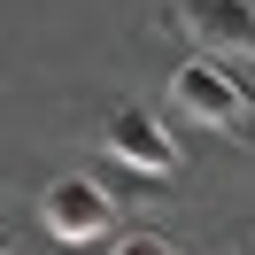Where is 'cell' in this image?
<instances>
[{
  "mask_svg": "<svg viewBox=\"0 0 255 255\" xmlns=\"http://www.w3.org/2000/svg\"><path fill=\"white\" fill-rule=\"evenodd\" d=\"M101 162H116V170H131V178H170L178 170V139H170V124H162L155 109L124 101V109H109V124H101Z\"/></svg>",
  "mask_w": 255,
  "mask_h": 255,
  "instance_id": "1",
  "label": "cell"
},
{
  "mask_svg": "<svg viewBox=\"0 0 255 255\" xmlns=\"http://www.w3.org/2000/svg\"><path fill=\"white\" fill-rule=\"evenodd\" d=\"M39 224H47L62 248H93V240H109L116 201L93 186V178H54V186L39 193Z\"/></svg>",
  "mask_w": 255,
  "mask_h": 255,
  "instance_id": "2",
  "label": "cell"
},
{
  "mask_svg": "<svg viewBox=\"0 0 255 255\" xmlns=\"http://www.w3.org/2000/svg\"><path fill=\"white\" fill-rule=\"evenodd\" d=\"M170 101L193 116V124H217V131H232L240 116H248V93H240V78L217 62V54H193V62H178Z\"/></svg>",
  "mask_w": 255,
  "mask_h": 255,
  "instance_id": "3",
  "label": "cell"
},
{
  "mask_svg": "<svg viewBox=\"0 0 255 255\" xmlns=\"http://www.w3.org/2000/svg\"><path fill=\"white\" fill-rule=\"evenodd\" d=\"M178 23H186V39L201 54H217V62H248L255 54V0H186Z\"/></svg>",
  "mask_w": 255,
  "mask_h": 255,
  "instance_id": "4",
  "label": "cell"
},
{
  "mask_svg": "<svg viewBox=\"0 0 255 255\" xmlns=\"http://www.w3.org/2000/svg\"><path fill=\"white\" fill-rule=\"evenodd\" d=\"M116 255H178V248H170L162 232H124V240H116Z\"/></svg>",
  "mask_w": 255,
  "mask_h": 255,
  "instance_id": "5",
  "label": "cell"
},
{
  "mask_svg": "<svg viewBox=\"0 0 255 255\" xmlns=\"http://www.w3.org/2000/svg\"><path fill=\"white\" fill-rule=\"evenodd\" d=\"M0 255H16V232H8V224H0Z\"/></svg>",
  "mask_w": 255,
  "mask_h": 255,
  "instance_id": "6",
  "label": "cell"
}]
</instances>
